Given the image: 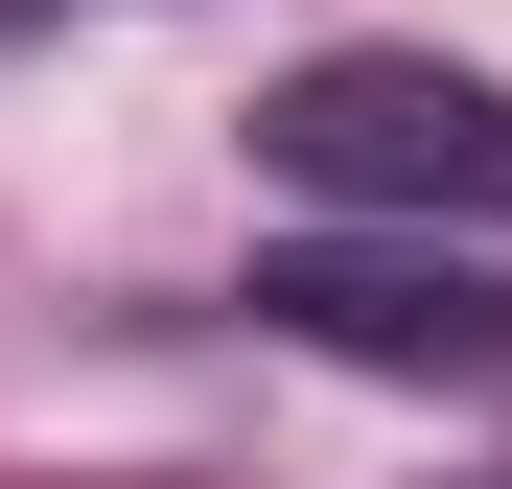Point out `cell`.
Returning <instances> with one entry per match:
<instances>
[{
  "label": "cell",
  "instance_id": "1",
  "mask_svg": "<svg viewBox=\"0 0 512 489\" xmlns=\"http://www.w3.org/2000/svg\"><path fill=\"white\" fill-rule=\"evenodd\" d=\"M256 163L326 210V233H512V94L443 47H326L256 94Z\"/></svg>",
  "mask_w": 512,
  "mask_h": 489
},
{
  "label": "cell",
  "instance_id": "2",
  "mask_svg": "<svg viewBox=\"0 0 512 489\" xmlns=\"http://www.w3.org/2000/svg\"><path fill=\"white\" fill-rule=\"evenodd\" d=\"M256 326H303L326 373L489 396L512 373V233H280V257H256Z\"/></svg>",
  "mask_w": 512,
  "mask_h": 489
},
{
  "label": "cell",
  "instance_id": "3",
  "mask_svg": "<svg viewBox=\"0 0 512 489\" xmlns=\"http://www.w3.org/2000/svg\"><path fill=\"white\" fill-rule=\"evenodd\" d=\"M0 24H94V0H0Z\"/></svg>",
  "mask_w": 512,
  "mask_h": 489
}]
</instances>
